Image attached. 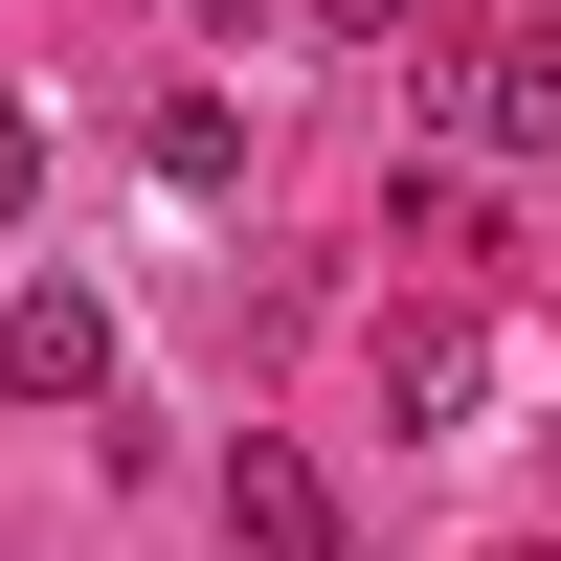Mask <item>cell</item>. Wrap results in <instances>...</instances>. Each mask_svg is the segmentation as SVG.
I'll list each match as a JSON object with an SVG mask.
<instances>
[{"mask_svg":"<svg viewBox=\"0 0 561 561\" xmlns=\"http://www.w3.org/2000/svg\"><path fill=\"white\" fill-rule=\"evenodd\" d=\"M0 382L23 404H113V293H90V270H23V293H0Z\"/></svg>","mask_w":561,"mask_h":561,"instance_id":"6da1fadb","label":"cell"},{"mask_svg":"<svg viewBox=\"0 0 561 561\" xmlns=\"http://www.w3.org/2000/svg\"><path fill=\"white\" fill-rule=\"evenodd\" d=\"M225 539H248V561H337V494H314V449H225Z\"/></svg>","mask_w":561,"mask_h":561,"instance_id":"7a4b0ae2","label":"cell"},{"mask_svg":"<svg viewBox=\"0 0 561 561\" xmlns=\"http://www.w3.org/2000/svg\"><path fill=\"white\" fill-rule=\"evenodd\" d=\"M449 113H472V158H561V45H539V23L472 45V68H449Z\"/></svg>","mask_w":561,"mask_h":561,"instance_id":"3957f363","label":"cell"},{"mask_svg":"<svg viewBox=\"0 0 561 561\" xmlns=\"http://www.w3.org/2000/svg\"><path fill=\"white\" fill-rule=\"evenodd\" d=\"M382 225H404V248H427V270H472V248H494V203H472V180H449V158H404V180H382Z\"/></svg>","mask_w":561,"mask_h":561,"instance_id":"277c9868","label":"cell"},{"mask_svg":"<svg viewBox=\"0 0 561 561\" xmlns=\"http://www.w3.org/2000/svg\"><path fill=\"white\" fill-rule=\"evenodd\" d=\"M158 180H180V203H225V180H248V113H225V90H180V113H158Z\"/></svg>","mask_w":561,"mask_h":561,"instance_id":"5b68a950","label":"cell"},{"mask_svg":"<svg viewBox=\"0 0 561 561\" xmlns=\"http://www.w3.org/2000/svg\"><path fill=\"white\" fill-rule=\"evenodd\" d=\"M45 203V113H0V225H23Z\"/></svg>","mask_w":561,"mask_h":561,"instance_id":"8992f818","label":"cell"},{"mask_svg":"<svg viewBox=\"0 0 561 561\" xmlns=\"http://www.w3.org/2000/svg\"><path fill=\"white\" fill-rule=\"evenodd\" d=\"M314 23H337V45H404V0H314Z\"/></svg>","mask_w":561,"mask_h":561,"instance_id":"52a82bcc","label":"cell"}]
</instances>
